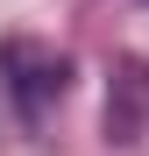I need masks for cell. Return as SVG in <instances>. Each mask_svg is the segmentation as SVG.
<instances>
[{
    "label": "cell",
    "mask_w": 149,
    "mask_h": 156,
    "mask_svg": "<svg viewBox=\"0 0 149 156\" xmlns=\"http://www.w3.org/2000/svg\"><path fill=\"white\" fill-rule=\"evenodd\" d=\"M0 78H7V92H14L21 121H43V114L64 99V85H71V64H64V50L14 36L7 50H0Z\"/></svg>",
    "instance_id": "1"
},
{
    "label": "cell",
    "mask_w": 149,
    "mask_h": 156,
    "mask_svg": "<svg viewBox=\"0 0 149 156\" xmlns=\"http://www.w3.org/2000/svg\"><path fill=\"white\" fill-rule=\"evenodd\" d=\"M149 135V57H114L107 71V142L135 149Z\"/></svg>",
    "instance_id": "2"
}]
</instances>
